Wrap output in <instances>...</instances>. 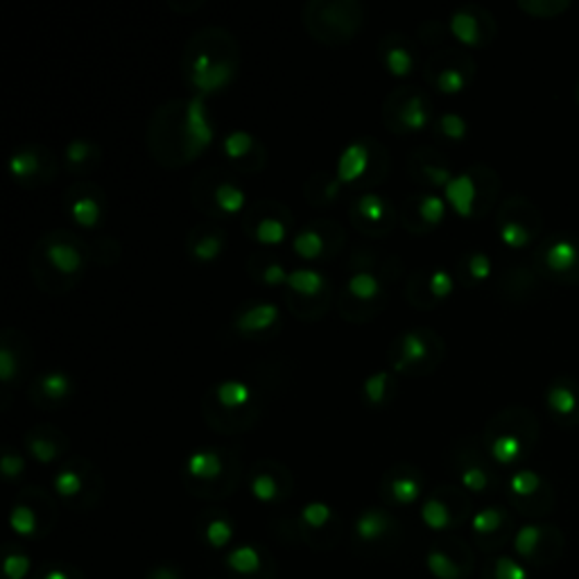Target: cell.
I'll list each match as a JSON object with an SVG mask.
<instances>
[{"label":"cell","mask_w":579,"mask_h":579,"mask_svg":"<svg viewBox=\"0 0 579 579\" xmlns=\"http://www.w3.org/2000/svg\"><path fill=\"white\" fill-rule=\"evenodd\" d=\"M539 419L532 410L514 406L498 412L484 431V450L494 465H521L539 444Z\"/></svg>","instance_id":"obj_1"},{"label":"cell","mask_w":579,"mask_h":579,"mask_svg":"<svg viewBox=\"0 0 579 579\" xmlns=\"http://www.w3.org/2000/svg\"><path fill=\"white\" fill-rule=\"evenodd\" d=\"M532 265L541 279L559 286H579V236L559 231L543 238L534 250Z\"/></svg>","instance_id":"obj_2"},{"label":"cell","mask_w":579,"mask_h":579,"mask_svg":"<svg viewBox=\"0 0 579 579\" xmlns=\"http://www.w3.org/2000/svg\"><path fill=\"white\" fill-rule=\"evenodd\" d=\"M186 486L202 498H222L231 492L236 473L216 448H197L186 457Z\"/></svg>","instance_id":"obj_3"},{"label":"cell","mask_w":579,"mask_h":579,"mask_svg":"<svg viewBox=\"0 0 579 579\" xmlns=\"http://www.w3.org/2000/svg\"><path fill=\"white\" fill-rule=\"evenodd\" d=\"M516 559L532 568H553L566 553V534L555 523H528L514 536Z\"/></svg>","instance_id":"obj_4"},{"label":"cell","mask_w":579,"mask_h":579,"mask_svg":"<svg viewBox=\"0 0 579 579\" xmlns=\"http://www.w3.org/2000/svg\"><path fill=\"white\" fill-rule=\"evenodd\" d=\"M507 500L526 518H545L557 505L553 482L534 469H516L507 480Z\"/></svg>","instance_id":"obj_5"},{"label":"cell","mask_w":579,"mask_h":579,"mask_svg":"<svg viewBox=\"0 0 579 579\" xmlns=\"http://www.w3.org/2000/svg\"><path fill=\"white\" fill-rule=\"evenodd\" d=\"M498 177L490 168H475L455 172L444 189V197L457 216L473 218L492 206L496 191H484V186L496 184Z\"/></svg>","instance_id":"obj_6"},{"label":"cell","mask_w":579,"mask_h":579,"mask_svg":"<svg viewBox=\"0 0 579 579\" xmlns=\"http://www.w3.org/2000/svg\"><path fill=\"white\" fill-rule=\"evenodd\" d=\"M401 539V523L378 507L364 509L353 523V547L360 555L381 557L391 553Z\"/></svg>","instance_id":"obj_7"},{"label":"cell","mask_w":579,"mask_h":579,"mask_svg":"<svg viewBox=\"0 0 579 579\" xmlns=\"http://www.w3.org/2000/svg\"><path fill=\"white\" fill-rule=\"evenodd\" d=\"M543 216L536 204L526 197H509L498 213V236L511 250L530 248L541 236Z\"/></svg>","instance_id":"obj_8"},{"label":"cell","mask_w":579,"mask_h":579,"mask_svg":"<svg viewBox=\"0 0 579 579\" xmlns=\"http://www.w3.org/2000/svg\"><path fill=\"white\" fill-rule=\"evenodd\" d=\"M471 518V500L462 490L455 486H439L421 505V521L433 532L448 534L450 530L465 526Z\"/></svg>","instance_id":"obj_9"},{"label":"cell","mask_w":579,"mask_h":579,"mask_svg":"<svg viewBox=\"0 0 579 579\" xmlns=\"http://www.w3.org/2000/svg\"><path fill=\"white\" fill-rule=\"evenodd\" d=\"M425 566L435 579H469L475 570L473 547L455 534H442L429 547Z\"/></svg>","instance_id":"obj_10"},{"label":"cell","mask_w":579,"mask_h":579,"mask_svg":"<svg viewBox=\"0 0 579 579\" xmlns=\"http://www.w3.org/2000/svg\"><path fill=\"white\" fill-rule=\"evenodd\" d=\"M297 534L303 543L315 547V551H333L340 541L342 521L326 503L313 500L303 505L299 511Z\"/></svg>","instance_id":"obj_11"},{"label":"cell","mask_w":579,"mask_h":579,"mask_svg":"<svg viewBox=\"0 0 579 579\" xmlns=\"http://www.w3.org/2000/svg\"><path fill=\"white\" fill-rule=\"evenodd\" d=\"M471 532L478 551L486 555H496L509 541H514L518 530L514 523V516L507 507L490 505L471 516Z\"/></svg>","instance_id":"obj_12"},{"label":"cell","mask_w":579,"mask_h":579,"mask_svg":"<svg viewBox=\"0 0 579 579\" xmlns=\"http://www.w3.org/2000/svg\"><path fill=\"white\" fill-rule=\"evenodd\" d=\"M55 521V505L41 492H25L10 511V526L23 539H44Z\"/></svg>","instance_id":"obj_13"},{"label":"cell","mask_w":579,"mask_h":579,"mask_svg":"<svg viewBox=\"0 0 579 579\" xmlns=\"http://www.w3.org/2000/svg\"><path fill=\"white\" fill-rule=\"evenodd\" d=\"M94 471L80 465H67L52 478V490L64 503L86 509L94 507L100 498V478H91Z\"/></svg>","instance_id":"obj_14"},{"label":"cell","mask_w":579,"mask_h":579,"mask_svg":"<svg viewBox=\"0 0 579 579\" xmlns=\"http://www.w3.org/2000/svg\"><path fill=\"white\" fill-rule=\"evenodd\" d=\"M216 138V128L206 107V96H191L181 111V141H184L186 157L200 155Z\"/></svg>","instance_id":"obj_15"},{"label":"cell","mask_w":579,"mask_h":579,"mask_svg":"<svg viewBox=\"0 0 579 579\" xmlns=\"http://www.w3.org/2000/svg\"><path fill=\"white\" fill-rule=\"evenodd\" d=\"M450 33L465 46H484L496 37V21L484 8L462 5L450 14Z\"/></svg>","instance_id":"obj_16"},{"label":"cell","mask_w":579,"mask_h":579,"mask_svg":"<svg viewBox=\"0 0 579 579\" xmlns=\"http://www.w3.org/2000/svg\"><path fill=\"white\" fill-rule=\"evenodd\" d=\"M545 408L562 429H579V381L557 376L545 387Z\"/></svg>","instance_id":"obj_17"},{"label":"cell","mask_w":579,"mask_h":579,"mask_svg":"<svg viewBox=\"0 0 579 579\" xmlns=\"http://www.w3.org/2000/svg\"><path fill=\"white\" fill-rule=\"evenodd\" d=\"M457 478L471 494H490L498 486V475L492 467V457L482 455L478 446L465 448L457 457Z\"/></svg>","instance_id":"obj_18"},{"label":"cell","mask_w":579,"mask_h":579,"mask_svg":"<svg viewBox=\"0 0 579 579\" xmlns=\"http://www.w3.org/2000/svg\"><path fill=\"white\" fill-rule=\"evenodd\" d=\"M225 564L231 579H277V564L254 543L236 545L227 553Z\"/></svg>","instance_id":"obj_19"},{"label":"cell","mask_w":579,"mask_h":579,"mask_svg":"<svg viewBox=\"0 0 579 579\" xmlns=\"http://www.w3.org/2000/svg\"><path fill=\"white\" fill-rule=\"evenodd\" d=\"M433 351H435V338L431 333L406 330L396 338L391 347L394 367L401 372L419 367V364L433 360Z\"/></svg>","instance_id":"obj_20"},{"label":"cell","mask_w":579,"mask_h":579,"mask_svg":"<svg viewBox=\"0 0 579 579\" xmlns=\"http://www.w3.org/2000/svg\"><path fill=\"white\" fill-rule=\"evenodd\" d=\"M423 492V480L421 473L412 467H394L381 482V494L383 500L389 505H414L421 498Z\"/></svg>","instance_id":"obj_21"},{"label":"cell","mask_w":579,"mask_h":579,"mask_svg":"<svg viewBox=\"0 0 579 579\" xmlns=\"http://www.w3.org/2000/svg\"><path fill=\"white\" fill-rule=\"evenodd\" d=\"M250 492L258 503H281L292 492V478L277 465H261L250 478Z\"/></svg>","instance_id":"obj_22"},{"label":"cell","mask_w":579,"mask_h":579,"mask_svg":"<svg viewBox=\"0 0 579 579\" xmlns=\"http://www.w3.org/2000/svg\"><path fill=\"white\" fill-rule=\"evenodd\" d=\"M372 166V149L367 141H351L338 157V166H335V179L340 184H353V181L367 174Z\"/></svg>","instance_id":"obj_23"},{"label":"cell","mask_w":579,"mask_h":579,"mask_svg":"<svg viewBox=\"0 0 579 579\" xmlns=\"http://www.w3.org/2000/svg\"><path fill=\"white\" fill-rule=\"evenodd\" d=\"M279 319H281V311H279L277 303L254 301V303H250V306H245L236 315V328L240 333L256 335V333L269 330L272 326H277Z\"/></svg>","instance_id":"obj_24"},{"label":"cell","mask_w":579,"mask_h":579,"mask_svg":"<svg viewBox=\"0 0 579 579\" xmlns=\"http://www.w3.org/2000/svg\"><path fill=\"white\" fill-rule=\"evenodd\" d=\"M200 536L213 551H222L236 536V523L229 518V514L210 509L200 516Z\"/></svg>","instance_id":"obj_25"},{"label":"cell","mask_w":579,"mask_h":579,"mask_svg":"<svg viewBox=\"0 0 579 579\" xmlns=\"http://www.w3.org/2000/svg\"><path fill=\"white\" fill-rule=\"evenodd\" d=\"M46 258L57 272L67 274V277H71V274H77L84 267V252L75 245V242H71L67 238H57V240L48 242Z\"/></svg>","instance_id":"obj_26"},{"label":"cell","mask_w":579,"mask_h":579,"mask_svg":"<svg viewBox=\"0 0 579 579\" xmlns=\"http://www.w3.org/2000/svg\"><path fill=\"white\" fill-rule=\"evenodd\" d=\"M216 394V401L225 410H242L245 406L252 403L254 399V389L250 383L240 381V378H225L213 389Z\"/></svg>","instance_id":"obj_27"},{"label":"cell","mask_w":579,"mask_h":579,"mask_svg":"<svg viewBox=\"0 0 579 579\" xmlns=\"http://www.w3.org/2000/svg\"><path fill=\"white\" fill-rule=\"evenodd\" d=\"M233 75H236L233 62H229V59H216L204 73L191 77V84L195 86L200 96H206L213 94V91L225 88L233 80Z\"/></svg>","instance_id":"obj_28"},{"label":"cell","mask_w":579,"mask_h":579,"mask_svg":"<svg viewBox=\"0 0 579 579\" xmlns=\"http://www.w3.org/2000/svg\"><path fill=\"white\" fill-rule=\"evenodd\" d=\"M286 286L297 297L313 299V297H319L326 290V277L317 267H294L288 274V284Z\"/></svg>","instance_id":"obj_29"},{"label":"cell","mask_w":579,"mask_h":579,"mask_svg":"<svg viewBox=\"0 0 579 579\" xmlns=\"http://www.w3.org/2000/svg\"><path fill=\"white\" fill-rule=\"evenodd\" d=\"M480 579H534L528 566L509 555H494L484 564Z\"/></svg>","instance_id":"obj_30"},{"label":"cell","mask_w":579,"mask_h":579,"mask_svg":"<svg viewBox=\"0 0 579 579\" xmlns=\"http://www.w3.org/2000/svg\"><path fill=\"white\" fill-rule=\"evenodd\" d=\"M433 120V113H431V105L425 102L423 96H410L403 105H401V111H399V125L401 130L406 132H421L423 128H429Z\"/></svg>","instance_id":"obj_31"},{"label":"cell","mask_w":579,"mask_h":579,"mask_svg":"<svg viewBox=\"0 0 579 579\" xmlns=\"http://www.w3.org/2000/svg\"><path fill=\"white\" fill-rule=\"evenodd\" d=\"M471 75H473L471 62L469 64H446L435 73L433 82L442 94L455 96V94H462V91L467 88V84L471 82Z\"/></svg>","instance_id":"obj_32"},{"label":"cell","mask_w":579,"mask_h":579,"mask_svg":"<svg viewBox=\"0 0 579 579\" xmlns=\"http://www.w3.org/2000/svg\"><path fill=\"white\" fill-rule=\"evenodd\" d=\"M345 290L349 297H353L358 301H372L381 294L383 286L372 269H355L349 274Z\"/></svg>","instance_id":"obj_33"},{"label":"cell","mask_w":579,"mask_h":579,"mask_svg":"<svg viewBox=\"0 0 579 579\" xmlns=\"http://www.w3.org/2000/svg\"><path fill=\"white\" fill-rule=\"evenodd\" d=\"M37 387L48 401H64L67 396H71V391H73V381L62 370H50V372L39 376Z\"/></svg>","instance_id":"obj_34"},{"label":"cell","mask_w":579,"mask_h":579,"mask_svg":"<svg viewBox=\"0 0 579 579\" xmlns=\"http://www.w3.org/2000/svg\"><path fill=\"white\" fill-rule=\"evenodd\" d=\"M25 444H27L29 455H33L35 460L41 465H50L57 460L59 455H62V444L57 442V437H52V433L44 435L41 431H33L27 435Z\"/></svg>","instance_id":"obj_35"},{"label":"cell","mask_w":579,"mask_h":579,"mask_svg":"<svg viewBox=\"0 0 579 579\" xmlns=\"http://www.w3.org/2000/svg\"><path fill=\"white\" fill-rule=\"evenodd\" d=\"M355 216L370 225H381L385 218H389L387 200L378 193H362L355 200Z\"/></svg>","instance_id":"obj_36"},{"label":"cell","mask_w":579,"mask_h":579,"mask_svg":"<svg viewBox=\"0 0 579 579\" xmlns=\"http://www.w3.org/2000/svg\"><path fill=\"white\" fill-rule=\"evenodd\" d=\"M71 218L80 227H96L102 218V204L94 195H80L71 202Z\"/></svg>","instance_id":"obj_37"},{"label":"cell","mask_w":579,"mask_h":579,"mask_svg":"<svg viewBox=\"0 0 579 579\" xmlns=\"http://www.w3.org/2000/svg\"><path fill=\"white\" fill-rule=\"evenodd\" d=\"M254 240H258L261 245H279L288 238V222L279 216H263L254 231H252Z\"/></svg>","instance_id":"obj_38"},{"label":"cell","mask_w":579,"mask_h":579,"mask_svg":"<svg viewBox=\"0 0 579 579\" xmlns=\"http://www.w3.org/2000/svg\"><path fill=\"white\" fill-rule=\"evenodd\" d=\"M324 248H326V242H324V233L313 229V227H306V229H301L294 233L292 238V250L301 256V258H317L324 254Z\"/></svg>","instance_id":"obj_39"},{"label":"cell","mask_w":579,"mask_h":579,"mask_svg":"<svg viewBox=\"0 0 579 579\" xmlns=\"http://www.w3.org/2000/svg\"><path fill=\"white\" fill-rule=\"evenodd\" d=\"M213 202L222 213H238L248 202V193L242 191L233 181H220V184L213 189Z\"/></svg>","instance_id":"obj_40"},{"label":"cell","mask_w":579,"mask_h":579,"mask_svg":"<svg viewBox=\"0 0 579 579\" xmlns=\"http://www.w3.org/2000/svg\"><path fill=\"white\" fill-rule=\"evenodd\" d=\"M383 64L391 75H410L414 69V55L403 44H394L383 50Z\"/></svg>","instance_id":"obj_41"},{"label":"cell","mask_w":579,"mask_h":579,"mask_svg":"<svg viewBox=\"0 0 579 579\" xmlns=\"http://www.w3.org/2000/svg\"><path fill=\"white\" fill-rule=\"evenodd\" d=\"M539 279H541L539 272L532 265V267H514V269H509L505 274L503 281L507 284L505 290H509L518 299L521 294H530L532 290H536Z\"/></svg>","instance_id":"obj_42"},{"label":"cell","mask_w":579,"mask_h":579,"mask_svg":"<svg viewBox=\"0 0 579 579\" xmlns=\"http://www.w3.org/2000/svg\"><path fill=\"white\" fill-rule=\"evenodd\" d=\"M39 168H41L39 152H35L33 147H21L12 152L10 172L16 179H33L35 174H39Z\"/></svg>","instance_id":"obj_43"},{"label":"cell","mask_w":579,"mask_h":579,"mask_svg":"<svg viewBox=\"0 0 579 579\" xmlns=\"http://www.w3.org/2000/svg\"><path fill=\"white\" fill-rule=\"evenodd\" d=\"M225 250V233L222 231H208L202 233L193 245H191V254L195 261L208 263V261H216Z\"/></svg>","instance_id":"obj_44"},{"label":"cell","mask_w":579,"mask_h":579,"mask_svg":"<svg viewBox=\"0 0 579 579\" xmlns=\"http://www.w3.org/2000/svg\"><path fill=\"white\" fill-rule=\"evenodd\" d=\"M518 8L534 19H557L572 8L570 0H518Z\"/></svg>","instance_id":"obj_45"},{"label":"cell","mask_w":579,"mask_h":579,"mask_svg":"<svg viewBox=\"0 0 579 579\" xmlns=\"http://www.w3.org/2000/svg\"><path fill=\"white\" fill-rule=\"evenodd\" d=\"M492 269H494V263L490 258V254L482 252V250H475V252H469L462 261V272L465 277L471 281V284H482L492 277Z\"/></svg>","instance_id":"obj_46"},{"label":"cell","mask_w":579,"mask_h":579,"mask_svg":"<svg viewBox=\"0 0 579 579\" xmlns=\"http://www.w3.org/2000/svg\"><path fill=\"white\" fill-rule=\"evenodd\" d=\"M417 208H419V216L429 222V225H439L446 216L448 210V202L444 195L431 191V193H423L417 202Z\"/></svg>","instance_id":"obj_47"},{"label":"cell","mask_w":579,"mask_h":579,"mask_svg":"<svg viewBox=\"0 0 579 579\" xmlns=\"http://www.w3.org/2000/svg\"><path fill=\"white\" fill-rule=\"evenodd\" d=\"M256 145V138L248 132V130H231L225 138H222V149L225 155L233 161L248 157L250 152L254 149Z\"/></svg>","instance_id":"obj_48"},{"label":"cell","mask_w":579,"mask_h":579,"mask_svg":"<svg viewBox=\"0 0 579 579\" xmlns=\"http://www.w3.org/2000/svg\"><path fill=\"white\" fill-rule=\"evenodd\" d=\"M389 385H391V376L389 372H374L367 378L362 381V394L367 403L372 406H381L387 401V394H389Z\"/></svg>","instance_id":"obj_49"},{"label":"cell","mask_w":579,"mask_h":579,"mask_svg":"<svg viewBox=\"0 0 579 579\" xmlns=\"http://www.w3.org/2000/svg\"><path fill=\"white\" fill-rule=\"evenodd\" d=\"M3 572L8 579H25L29 572H33V559H29L23 551H16V547L8 545L3 553Z\"/></svg>","instance_id":"obj_50"},{"label":"cell","mask_w":579,"mask_h":579,"mask_svg":"<svg viewBox=\"0 0 579 579\" xmlns=\"http://www.w3.org/2000/svg\"><path fill=\"white\" fill-rule=\"evenodd\" d=\"M33 579H86V575L77 566L64 562H48L33 570Z\"/></svg>","instance_id":"obj_51"},{"label":"cell","mask_w":579,"mask_h":579,"mask_svg":"<svg viewBox=\"0 0 579 579\" xmlns=\"http://www.w3.org/2000/svg\"><path fill=\"white\" fill-rule=\"evenodd\" d=\"M437 130H439V134H444L450 141H462L467 136V132H469V125H467V120L460 113L446 111V113H442L437 118Z\"/></svg>","instance_id":"obj_52"},{"label":"cell","mask_w":579,"mask_h":579,"mask_svg":"<svg viewBox=\"0 0 579 579\" xmlns=\"http://www.w3.org/2000/svg\"><path fill=\"white\" fill-rule=\"evenodd\" d=\"M453 274L446 267H435L429 277V292L433 299H444L453 292Z\"/></svg>","instance_id":"obj_53"},{"label":"cell","mask_w":579,"mask_h":579,"mask_svg":"<svg viewBox=\"0 0 579 579\" xmlns=\"http://www.w3.org/2000/svg\"><path fill=\"white\" fill-rule=\"evenodd\" d=\"M91 152H94V143L86 141V138H73L69 145H67V161L71 168H77L82 164H86L91 159Z\"/></svg>","instance_id":"obj_54"},{"label":"cell","mask_w":579,"mask_h":579,"mask_svg":"<svg viewBox=\"0 0 579 579\" xmlns=\"http://www.w3.org/2000/svg\"><path fill=\"white\" fill-rule=\"evenodd\" d=\"M0 471H3V478L5 480L19 478L25 471L23 455L16 453V450H12V448H5L3 450V460H0Z\"/></svg>","instance_id":"obj_55"},{"label":"cell","mask_w":579,"mask_h":579,"mask_svg":"<svg viewBox=\"0 0 579 579\" xmlns=\"http://www.w3.org/2000/svg\"><path fill=\"white\" fill-rule=\"evenodd\" d=\"M288 269L279 263V261H269L258 269V277L267 284V286H281L288 284Z\"/></svg>","instance_id":"obj_56"},{"label":"cell","mask_w":579,"mask_h":579,"mask_svg":"<svg viewBox=\"0 0 579 579\" xmlns=\"http://www.w3.org/2000/svg\"><path fill=\"white\" fill-rule=\"evenodd\" d=\"M16 372H19V358L12 351V347L5 342L0 347V378H3V383H12Z\"/></svg>","instance_id":"obj_57"},{"label":"cell","mask_w":579,"mask_h":579,"mask_svg":"<svg viewBox=\"0 0 579 579\" xmlns=\"http://www.w3.org/2000/svg\"><path fill=\"white\" fill-rule=\"evenodd\" d=\"M143 579H186V577H184V570H181L179 566L161 564V566L149 568Z\"/></svg>","instance_id":"obj_58"},{"label":"cell","mask_w":579,"mask_h":579,"mask_svg":"<svg viewBox=\"0 0 579 579\" xmlns=\"http://www.w3.org/2000/svg\"><path fill=\"white\" fill-rule=\"evenodd\" d=\"M577 105H579V80H577Z\"/></svg>","instance_id":"obj_59"},{"label":"cell","mask_w":579,"mask_h":579,"mask_svg":"<svg viewBox=\"0 0 579 579\" xmlns=\"http://www.w3.org/2000/svg\"><path fill=\"white\" fill-rule=\"evenodd\" d=\"M210 579H216V577H210Z\"/></svg>","instance_id":"obj_60"}]
</instances>
